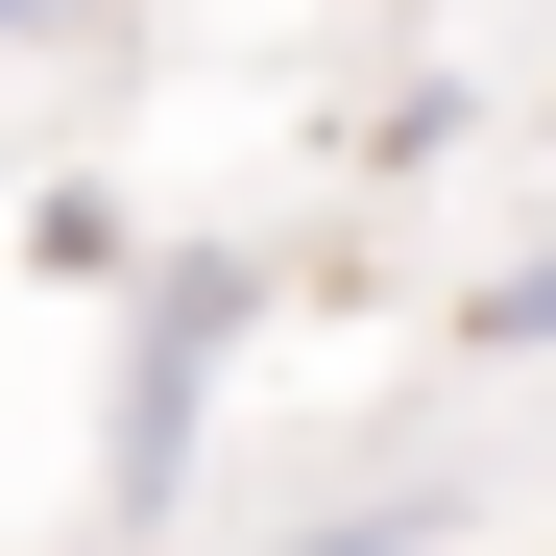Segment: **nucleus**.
I'll use <instances>...</instances> for the list:
<instances>
[{
    "label": "nucleus",
    "mask_w": 556,
    "mask_h": 556,
    "mask_svg": "<svg viewBox=\"0 0 556 556\" xmlns=\"http://www.w3.org/2000/svg\"><path fill=\"white\" fill-rule=\"evenodd\" d=\"M266 556H435V508H339V532H266Z\"/></svg>",
    "instance_id": "nucleus-2"
},
{
    "label": "nucleus",
    "mask_w": 556,
    "mask_h": 556,
    "mask_svg": "<svg viewBox=\"0 0 556 556\" xmlns=\"http://www.w3.org/2000/svg\"><path fill=\"white\" fill-rule=\"evenodd\" d=\"M0 25H25V0H0Z\"/></svg>",
    "instance_id": "nucleus-4"
},
{
    "label": "nucleus",
    "mask_w": 556,
    "mask_h": 556,
    "mask_svg": "<svg viewBox=\"0 0 556 556\" xmlns=\"http://www.w3.org/2000/svg\"><path fill=\"white\" fill-rule=\"evenodd\" d=\"M218 315H242V266H169V291H146V388H122V508H169V459H194V363H218Z\"/></svg>",
    "instance_id": "nucleus-1"
},
{
    "label": "nucleus",
    "mask_w": 556,
    "mask_h": 556,
    "mask_svg": "<svg viewBox=\"0 0 556 556\" xmlns=\"http://www.w3.org/2000/svg\"><path fill=\"white\" fill-rule=\"evenodd\" d=\"M484 339H508V363H532V339H556V266H508V291H484Z\"/></svg>",
    "instance_id": "nucleus-3"
}]
</instances>
